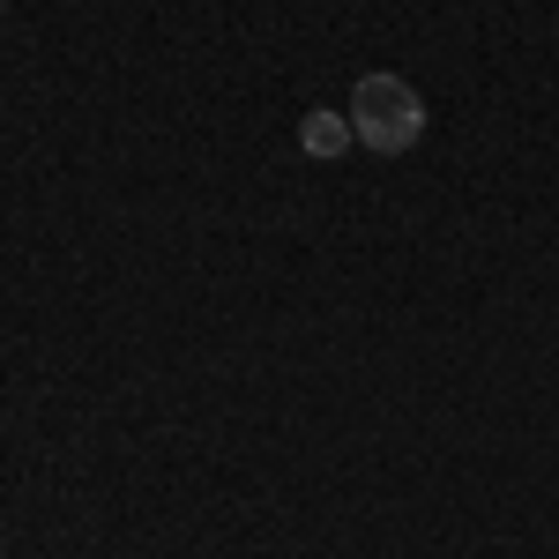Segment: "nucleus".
Listing matches in <instances>:
<instances>
[{"label":"nucleus","mask_w":559,"mask_h":559,"mask_svg":"<svg viewBox=\"0 0 559 559\" xmlns=\"http://www.w3.org/2000/svg\"><path fill=\"white\" fill-rule=\"evenodd\" d=\"M0 559H8V552H0Z\"/></svg>","instance_id":"7ed1b4c3"},{"label":"nucleus","mask_w":559,"mask_h":559,"mask_svg":"<svg viewBox=\"0 0 559 559\" xmlns=\"http://www.w3.org/2000/svg\"><path fill=\"white\" fill-rule=\"evenodd\" d=\"M344 120L373 157H411L426 142V97L403 83V75H358Z\"/></svg>","instance_id":"f257e3e1"},{"label":"nucleus","mask_w":559,"mask_h":559,"mask_svg":"<svg viewBox=\"0 0 559 559\" xmlns=\"http://www.w3.org/2000/svg\"><path fill=\"white\" fill-rule=\"evenodd\" d=\"M350 142H358V134H350L344 112H306V120H299V150L313 157V165H336Z\"/></svg>","instance_id":"f03ea898"}]
</instances>
